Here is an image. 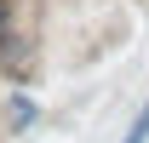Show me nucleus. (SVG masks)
Segmentation results:
<instances>
[{
    "label": "nucleus",
    "mask_w": 149,
    "mask_h": 143,
    "mask_svg": "<svg viewBox=\"0 0 149 143\" xmlns=\"http://www.w3.org/2000/svg\"><path fill=\"white\" fill-rule=\"evenodd\" d=\"M0 74L17 80V86H29V80L40 74V46H35V35H23L17 17L0 29Z\"/></svg>",
    "instance_id": "obj_1"
},
{
    "label": "nucleus",
    "mask_w": 149,
    "mask_h": 143,
    "mask_svg": "<svg viewBox=\"0 0 149 143\" xmlns=\"http://www.w3.org/2000/svg\"><path fill=\"white\" fill-rule=\"evenodd\" d=\"M6 126H12V132H35L40 126V103L29 92H12V97H6Z\"/></svg>",
    "instance_id": "obj_2"
},
{
    "label": "nucleus",
    "mask_w": 149,
    "mask_h": 143,
    "mask_svg": "<svg viewBox=\"0 0 149 143\" xmlns=\"http://www.w3.org/2000/svg\"><path fill=\"white\" fill-rule=\"evenodd\" d=\"M120 143H149V97L138 103V115H132V126L120 132Z\"/></svg>",
    "instance_id": "obj_3"
},
{
    "label": "nucleus",
    "mask_w": 149,
    "mask_h": 143,
    "mask_svg": "<svg viewBox=\"0 0 149 143\" xmlns=\"http://www.w3.org/2000/svg\"><path fill=\"white\" fill-rule=\"evenodd\" d=\"M6 23H12V0H0V29H6Z\"/></svg>",
    "instance_id": "obj_4"
}]
</instances>
